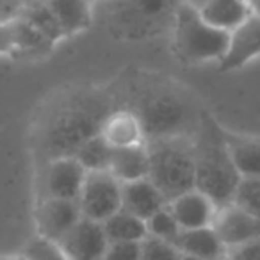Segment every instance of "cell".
<instances>
[{
	"mask_svg": "<svg viewBox=\"0 0 260 260\" xmlns=\"http://www.w3.org/2000/svg\"><path fill=\"white\" fill-rule=\"evenodd\" d=\"M116 111L114 98L98 87H73L45 107L34 132V150L41 164L73 157L77 150L102 132Z\"/></svg>",
	"mask_w": 260,
	"mask_h": 260,
	"instance_id": "1",
	"label": "cell"
},
{
	"mask_svg": "<svg viewBox=\"0 0 260 260\" xmlns=\"http://www.w3.org/2000/svg\"><path fill=\"white\" fill-rule=\"evenodd\" d=\"M114 104L116 109H125L136 116L145 141L192 136L202 114L184 87L150 72L138 73L128 80L121 98H114Z\"/></svg>",
	"mask_w": 260,
	"mask_h": 260,
	"instance_id": "2",
	"label": "cell"
},
{
	"mask_svg": "<svg viewBox=\"0 0 260 260\" xmlns=\"http://www.w3.org/2000/svg\"><path fill=\"white\" fill-rule=\"evenodd\" d=\"M191 139L194 148V189L217 209L234 203L242 177L232 160L226 130L221 128L209 112L202 111Z\"/></svg>",
	"mask_w": 260,
	"mask_h": 260,
	"instance_id": "3",
	"label": "cell"
},
{
	"mask_svg": "<svg viewBox=\"0 0 260 260\" xmlns=\"http://www.w3.org/2000/svg\"><path fill=\"white\" fill-rule=\"evenodd\" d=\"M148 180L168 200L194 189V148L191 136H170L145 141Z\"/></svg>",
	"mask_w": 260,
	"mask_h": 260,
	"instance_id": "4",
	"label": "cell"
},
{
	"mask_svg": "<svg viewBox=\"0 0 260 260\" xmlns=\"http://www.w3.org/2000/svg\"><path fill=\"white\" fill-rule=\"evenodd\" d=\"M230 34L214 29L200 16L198 9L182 4L173 22V45L177 54L187 62H209L224 57Z\"/></svg>",
	"mask_w": 260,
	"mask_h": 260,
	"instance_id": "5",
	"label": "cell"
},
{
	"mask_svg": "<svg viewBox=\"0 0 260 260\" xmlns=\"http://www.w3.org/2000/svg\"><path fill=\"white\" fill-rule=\"evenodd\" d=\"M119 11L114 15L118 27L128 38H145L150 32L171 27L184 0H118Z\"/></svg>",
	"mask_w": 260,
	"mask_h": 260,
	"instance_id": "6",
	"label": "cell"
},
{
	"mask_svg": "<svg viewBox=\"0 0 260 260\" xmlns=\"http://www.w3.org/2000/svg\"><path fill=\"white\" fill-rule=\"evenodd\" d=\"M77 202L82 217L104 223L121 210V182L111 171H87Z\"/></svg>",
	"mask_w": 260,
	"mask_h": 260,
	"instance_id": "7",
	"label": "cell"
},
{
	"mask_svg": "<svg viewBox=\"0 0 260 260\" xmlns=\"http://www.w3.org/2000/svg\"><path fill=\"white\" fill-rule=\"evenodd\" d=\"M86 175L87 171L75 157H61L45 162L40 173V200L55 198L77 202Z\"/></svg>",
	"mask_w": 260,
	"mask_h": 260,
	"instance_id": "8",
	"label": "cell"
},
{
	"mask_svg": "<svg viewBox=\"0 0 260 260\" xmlns=\"http://www.w3.org/2000/svg\"><path fill=\"white\" fill-rule=\"evenodd\" d=\"M82 219L79 202L43 198L36 207L38 237L59 244L66 234Z\"/></svg>",
	"mask_w": 260,
	"mask_h": 260,
	"instance_id": "9",
	"label": "cell"
},
{
	"mask_svg": "<svg viewBox=\"0 0 260 260\" xmlns=\"http://www.w3.org/2000/svg\"><path fill=\"white\" fill-rule=\"evenodd\" d=\"M57 246L68 260H104L109 241L102 223L82 217Z\"/></svg>",
	"mask_w": 260,
	"mask_h": 260,
	"instance_id": "10",
	"label": "cell"
},
{
	"mask_svg": "<svg viewBox=\"0 0 260 260\" xmlns=\"http://www.w3.org/2000/svg\"><path fill=\"white\" fill-rule=\"evenodd\" d=\"M212 228L226 251L260 239V221L234 203L216 210Z\"/></svg>",
	"mask_w": 260,
	"mask_h": 260,
	"instance_id": "11",
	"label": "cell"
},
{
	"mask_svg": "<svg viewBox=\"0 0 260 260\" xmlns=\"http://www.w3.org/2000/svg\"><path fill=\"white\" fill-rule=\"evenodd\" d=\"M260 55V15L251 13L237 29L230 32V41L219 68L223 72L235 70Z\"/></svg>",
	"mask_w": 260,
	"mask_h": 260,
	"instance_id": "12",
	"label": "cell"
},
{
	"mask_svg": "<svg viewBox=\"0 0 260 260\" xmlns=\"http://www.w3.org/2000/svg\"><path fill=\"white\" fill-rule=\"evenodd\" d=\"M168 207H170L171 214H173V217L177 219L178 226L182 230H196V228L212 226L217 210V207L196 189L171 200L168 203Z\"/></svg>",
	"mask_w": 260,
	"mask_h": 260,
	"instance_id": "13",
	"label": "cell"
},
{
	"mask_svg": "<svg viewBox=\"0 0 260 260\" xmlns=\"http://www.w3.org/2000/svg\"><path fill=\"white\" fill-rule=\"evenodd\" d=\"M166 205L168 200L148 178L121 184V209L139 219L148 221Z\"/></svg>",
	"mask_w": 260,
	"mask_h": 260,
	"instance_id": "14",
	"label": "cell"
},
{
	"mask_svg": "<svg viewBox=\"0 0 260 260\" xmlns=\"http://www.w3.org/2000/svg\"><path fill=\"white\" fill-rule=\"evenodd\" d=\"M173 246L182 255L202 260H224L228 253L212 226L182 230Z\"/></svg>",
	"mask_w": 260,
	"mask_h": 260,
	"instance_id": "15",
	"label": "cell"
},
{
	"mask_svg": "<svg viewBox=\"0 0 260 260\" xmlns=\"http://www.w3.org/2000/svg\"><path fill=\"white\" fill-rule=\"evenodd\" d=\"M198 13L210 27L230 34L251 15L253 8L246 0H207Z\"/></svg>",
	"mask_w": 260,
	"mask_h": 260,
	"instance_id": "16",
	"label": "cell"
},
{
	"mask_svg": "<svg viewBox=\"0 0 260 260\" xmlns=\"http://www.w3.org/2000/svg\"><path fill=\"white\" fill-rule=\"evenodd\" d=\"M148 152L146 145L121 146L112 150L109 171L118 178L121 184L148 178Z\"/></svg>",
	"mask_w": 260,
	"mask_h": 260,
	"instance_id": "17",
	"label": "cell"
},
{
	"mask_svg": "<svg viewBox=\"0 0 260 260\" xmlns=\"http://www.w3.org/2000/svg\"><path fill=\"white\" fill-rule=\"evenodd\" d=\"M102 138L112 146V148H121V146H134L145 143V136L139 121L134 114H130L125 109H116L107 121L102 126Z\"/></svg>",
	"mask_w": 260,
	"mask_h": 260,
	"instance_id": "18",
	"label": "cell"
},
{
	"mask_svg": "<svg viewBox=\"0 0 260 260\" xmlns=\"http://www.w3.org/2000/svg\"><path fill=\"white\" fill-rule=\"evenodd\" d=\"M232 160L242 178H260V138L226 132Z\"/></svg>",
	"mask_w": 260,
	"mask_h": 260,
	"instance_id": "19",
	"label": "cell"
},
{
	"mask_svg": "<svg viewBox=\"0 0 260 260\" xmlns=\"http://www.w3.org/2000/svg\"><path fill=\"white\" fill-rule=\"evenodd\" d=\"M109 244L114 242H143L148 237L146 221L132 216L126 210H118L102 223Z\"/></svg>",
	"mask_w": 260,
	"mask_h": 260,
	"instance_id": "20",
	"label": "cell"
},
{
	"mask_svg": "<svg viewBox=\"0 0 260 260\" xmlns=\"http://www.w3.org/2000/svg\"><path fill=\"white\" fill-rule=\"evenodd\" d=\"M62 34H73L89 25V0H45Z\"/></svg>",
	"mask_w": 260,
	"mask_h": 260,
	"instance_id": "21",
	"label": "cell"
},
{
	"mask_svg": "<svg viewBox=\"0 0 260 260\" xmlns=\"http://www.w3.org/2000/svg\"><path fill=\"white\" fill-rule=\"evenodd\" d=\"M112 146L102 138V134L86 141L73 157L82 164L86 171H109L112 157Z\"/></svg>",
	"mask_w": 260,
	"mask_h": 260,
	"instance_id": "22",
	"label": "cell"
},
{
	"mask_svg": "<svg viewBox=\"0 0 260 260\" xmlns=\"http://www.w3.org/2000/svg\"><path fill=\"white\" fill-rule=\"evenodd\" d=\"M146 228H148V235L150 237L160 239V241H166L175 244L177 237L180 235L182 228L178 226L177 219L171 214L170 207H164L159 212H155L148 221H146Z\"/></svg>",
	"mask_w": 260,
	"mask_h": 260,
	"instance_id": "23",
	"label": "cell"
},
{
	"mask_svg": "<svg viewBox=\"0 0 260 260\" xmlns=\"http://www.w3.org/2000/svg\"><path fill=\"white\" fill-rule=\"evenodd\" d=\"M234 205L260 221V178H241L234 196Z\"/></svg>",
	"mask_w": 260,
	"mask_h": 260,
	"instance_id": "24",
	"label": "cell"
},
{
	"mask_svg": "<svg viewBox=\"0 0 260 260\" xmlns=\"http://www.w3.org/2000/svg\"><path fill=\"white\" fill-rule=\"evenodd\" d=\"M139 260H182V253L171 242L155 237H146L141 242Z\"/></svg>",
	"mask_w": 260,
	"mask_h": 260,
	"instance_id": "25",
	"label": "cell"
},
{
	"mask_svg": "<svg viewBox=\"0 0 260 260\" xmlns=\"http://www.w3.org/2000/svg\"><path fill=\"white\" fill-rule=\"evenodd\" d=\"M23 255L29 260H68L57 244L45 241L41 237H36L34 241H30L27 244Z\"/></svg>",
	"mask_w": 260,
	"mask_h": 260,
	"instance_id": "26",
	"label": "cell"
},
{
	"mask_svg": "<svg viewBox=\"0 0 260 260\" xmlns=\"http://www.w3.org/2000/svg\"><path fill=\"white\" fill-rule=\"evenodd\" d=\"M141 242H114L109 244L104 260H139Z\"/></svg>",
	"mask_w": 260,
	"mask_h": 260,
	"instance_id": "27",
	"label": "cell"
},
{
	"mask_svg": "<svg viewBox=\"0 0 260 260\" xmlns=\"http://www.w3.org/2000/svg\"><path fill=\"white\" fill-rule=\"evenodd\" d=\"M224 260H260V239L230 249Z\"/></svg>",
	"mask_w": 260,
	"mask_h": 260,
	"instance_id": "28",
	"label": "cell"
},
{
	"mask_svg": "<svg viewBox=\"0 0 260 260\" xmlns=\"http://www.w3.org/2000/svg\"><path fill=\"white\" fill-rule=\"evenodd\" d=\"M185 4H189V6H192V8H196V9H200L203 4H205L207 0H184Z\"/></svg>",
	"mask_w": 260,
	"mask_h": 260,
	"instance_id": "29",
	"label": "cell"
},
{
	"mask_svg": "<svg viewBox=\"0 0 260 260\" xmlns=\"http://www.w3.org/2000/svg\"><path fill=\"white\" fill-rule=\"evenodd\" d=\"M253 13H256V15H260V0H256L255 4H253Z\"/></svg>",
	"mask_w": 260,
	"mask_h": 260,
	"instance_id": "30",
	"label": "cell"
},
{
	"mask_svg": "<svg viewBox=\"0 0 260 260\" xmlns=\"http://www.w3.org/2000/svg\"><path fill=\"white\" fill-rule=\"evenodd\" d=\"M15 260H29V258H27V256L23 255V253H20V255H16V256H15Z\"/></svg>",
	"mask_w": 260,
	"mask_h": 260,
	"instance_id": "31",
	"label": "cell"
},
{
	"mask_svg": "<svg viewBox=\"0 0 260 260\" xmlns=\"http://www.w3.org/2000/svg\"><path fill=\"white\" fill-rule=\"evenodd\" d=\"M182 260H202V258H194V256H187V255H182Z\"/></svg>",
	"mask_w": 260,
	"mask_h": 260,
	"instance_id": "32",
	"label": "cell"
},
{
	"mask_svg": "<svg viewBox=\"0 0 260 260\" xmlns=\"http://www.w3.org/2000/svg\"><path fill=\"white\" fill-rule=\"evenodd\" d=\"M0 260H15V256H0Z\"/></svg>",
	"mask_w": 260,
	"mask_h": 260,
	"instance_id": "33",
	"label": "cell"
},
{
	"mask_svg": "<svg viewBox=\"0 0 260 260\" xmlns=\"http://www.w3.org/2000/svg\"><path fill=\"white\" fill-rule=\"evenodd\" d=\"M246 2H248V4H249V6H251V8H253V4H255L256 0H246Z\"/></svg>",
	"mask_w": 260,
	"mask_h": 260,
	"instance_id": "34",
	"label": "cell"
}]
</instances>
